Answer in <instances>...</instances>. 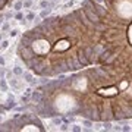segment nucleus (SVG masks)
I'll return each instance as SVG.
<instances>
[{
  "label": "nucleus",
  "instance_id": "nucleus-2",
  "mask_svg": "<svg viewBox=\"0 0 132 132\" xmlns=\"http://www.w3.org/2000/svg\"><path fill=\"white\" fill-rule=\"evenodd\" d=\"M0 90H1V91H7V90H9V85L6 82V79L1 78V76H0Z\"/></svg>",
  "mask_w": 132,
  "mask_h": 132
},
{
  "label": "nucleus",
  "instance_id": "nucleus-9",
  "mask_svg": "<svg viewBox=\"0 0 132 132\" xmlns=\"http://www.w3.org/2000/svg\"><path fill=\"white\" fill-rule=\"evenodd\" d=\"M18 34H19V30H18V28H15V30H10V31H9V37H16Z\"/></svg>",
  "mask_w": 132,
  "mask_h": 132
},
{
  "label": "nucleus",
  "instance_id": "nucleus-1",
  "mask_svg": "<svg viewBox=\"0 0 132 132\" xmlns=\"http://www.w3.org/2000/svg\"><path fill=\"white\" fill-rule=\"evenodd\" d=\"M43 99H44V94H43L41 91H33V93H31V100H33L35 104L40 103Z\"/></svg>",
  "mask_w": 132,
  "mask_h": 132
},
{
  "label": "nucleus",
  "instance_id": "nucleus-18",
  "mask_svg": "<svg viewBox=\"0 0 132 132\" xmlns=\"http://www.w3.org/2000/svg\"><path fill=\"white\" fill-rule=\"evenodd\" d=\"M82 125L84 126H91L93 123H91V120H82Z\"/></svg>",
  "mask_w": 132,
  "mask_h": 132
},
{
  "label": "nucleus",
  "instance_id": "nucleus-28",
  "mask_svg": "<svg viewBox=\"0 0 132 132\" xmlns=\"http://www.w3.org/2000/svg\"><path fill=\"white\" fill-rule=\"evenodd\" d=\"M0 122H1V116H0Z\"/></svg>",
  "mask_w": 132,
  "mask_h": 132
},
{
  "label": "nucleus",
  "instance_id": "nucleus-8",
  "mask_svg": "<svg viewBox=\"0 0 132 132\" xmlns=\"http://www.w3.org/2000/svg\"><path fill=\"white\" fill-rule=\"evenodd\" d=\"M22 7H24V1H21V0L16 1V3H15V6H13V9H15V10H21Z\"/></svg>",
  "mask_w": 132,
  "mask_h": 132
},
{
  "label": "nucleus",
  "instance_id": "nucleus-22",
  "mask_svg": "<svg viewBox=\"0 0 132 132\" xmlns=\"http://www.w3.org/2000/svg\"><path fill=\"white\" fill-rule=\"evenodd\" d=\"M7 100H15V97H13V94H7Z\"/></svg>",
  "mask_w": 132,
  "mask_h": 132
},
{
  "label": "nucleus",
  "instance_id": "nucleus-16",
  "mask_svg": "<svg viewBox=\"0 0 132 132\" xmlns=\"http://www.w3.org/2000/svg\"><path fill=\"white\" fill-rule=\"evenodd\" d=\"M22 18H24V15H22V13H21V12L18 10V13H16V15H15V19H18V21H21Z\"/></svg>",
  "mask_w": 132,
  "mask_h": 132
},
{
  "label": "nucleus",
  "instance_id": "nucleus-24",
  "mask_svg": "<svg viewBox=\"0 0 132 132\" xmlns=\"http://www.w3.org/2000/svg\"><path fill=\"white\" fill-rule=\"evenodd\" d=\"M6 76H7V78H10V76H12V72H10V70H7V72H6Z\"/></svg>",
  "mask_w": 132,
  "mask_h": 132
},
{
  "label": "nucleus",
  "instance_id": "nucleus-10",
  "mask_svg": "<svg viewBox=\"0 0 132 132\" xmlns=\"http://www.w3.org/2000/svg\"><path fill=\"white\" fill-rule=\"evenodd\" d=\"M9 47V41L7 40H4V41H1V46H0V50H4Z\"/></svg>",
  "mask_w": 132,
  "mask_h": 132
},
{
  "label": "nucleus",
  "instance_id": "nucleus-20",
  "mask_svg": "<svg viewBox=\"0 0 132 132\" xmlns=\"http://www.w3.org/2000/svg\"><path fill=\"white\" fill-rule=\"evenodd\" d=\"M31 93H33V90H31V88H27V90L24 91V94H25V96H31Z\"/></svg>",
  "mask_w": 132,
  "mask_h": 132
},
{
  "label": "nucleus",
  "instance_id": "nucleus-21",
  "mask_svg": "<svg viewBox=\"0 0 132 132\" xmlns=\"http://www.w3.org/2000/svg\"><path fill=\"white\" fill-rule=\"evenodd\" d=\"M131 129H132L131 126H123V128H122V131H125V132H126V131H131Z\"/></svg>",
  "mask_w": 132,
  "mask_h": 132
},
{
  "label": "nucleus",
  "instance_id": "nucleus-7",
  "mask_svg": "<svg viewBox=\"0 0 132 132\" xmlns=\"http://www.w3.org/2000/svg\"><path fill=\"white\" fill-rule=\"evenodd\" d=\"M62 123H63V119H62V117H54V119H53V125L60 126Z\"/></svg>",
  "mask_w": 132,
  "mask_h": 132
},
{
  "label": "nucleus",
  "instance_id": "nucleus-12",
  "mask_svg": "<svg viewBox=\"0 0 132 132\" xmlns=\"http://www.w3.org/2000/svg\"><path fill=\"white\" fill-rule=\"evenodd\" d=\"M70 131L79 132V131H82V128H81V126H78V125H73V126H70Z\"/></svg>",
  "mask_w": 132,
  "mask_h": 132
},
{
  "label": "nucleus",
  "instance_id": "nucleus-5",
  "mask_svg": "<svg viewBox=\"0 0 132 132\" xmlns=\"http://www.w3.org/2000/svg\"><path fill=\"white\" fill-rule=\"evenodd\" d=\"M22 76H24V81H27V82H31L34 78H33V75L30 73V72H24L22 73Z\"/></svg>",
  "mask_w": 132,
  "mask_h": 132
},
{
  "label": "nucleus",
  "instance_id": "nucleus-4",
  "mask_svg": "<svg viewBox=\"0 0 132 132\" xmlns=\"http://www.w3.org/2000/svg\"><path fill=\"white\" fill-rule=\"evenodd\" d=\"M50 12H51V9H49V7L43 9V10L40 12V18H43V19H44V18H47V16L50 15Z\"/></svg>",
  "mask_w": 132,
  "mask_h": 132
},
{
  "label": "nucleus",
  "instance_id": "nucleus-15",
  "mask_svg": "<svg viewBox=\"0 0 132 132\" xmlns=\"http://www.w3.org/2000/svg\"><path fill=\"white\" fill-rule=\"evenodd\" d=\"M110 129H112V123H110V122L104 123V131H110Z\"/></svg>",
  "mask_w": 132,
  "mask_h": 132
},
{
  "label": "nucleus",
  "instance_id": "nucleus-17",
  "mask_svg": "<svg viewBox=\"0 0 132 132\" xmlns=\"http://www.w3.org/2000/svg\"><path fill=\"white\" fill-rule=\"evenodd\" d=\"M7 30H9V24L6 22V24H3V25H1V31H7Z\"/></svg>",
  "mask_w": 132,
  "mask_h": 132
},
{
  "label": "nucleus",
  "instance_id": "nucleus-3",
  "mask_svg": "<svg viewBox=\"0 0 132 132\" xmlns=\"http://www.w3.org/2000/svg\"><path fill=\"white\" fill-rule=\"evenodd\" d=\"M12 73H13V75H18V76H21V75L24 73V70H22V67H21V66H15V67L12 69Z\"/></svg>",
  "mask_w": 132,
  "mask_h": 132
},
{
  "label": "nucleus",
  "instance_id": "nucleus-14",
  "mask_svg": "<svg viewBox=\"0 0 132 132\" xmlns=\"http://www.w3.org/2000/svg\"><path fill=\"white\" fill-rule=\"evenodd\" d=\"M33 6V1L31 0H25L24 1V7H31Z\"/></svg>",
  "mask_w": 132,
  "mask_h": 132
},
{
  "label": "nucleus",
  "instance_id": "nucleus-26",
  "mask_svg": "<svg viewBox=\"0 0 132 132\" xmlns=\"http://www.w3.org/2000/svg\"><path fill=\"white\" fill-rule=\"evenodd\" d=\"M96 1H97V3H103V1H104V0H96Z\"/></svg>",
  "mask_w": 132,
  "mask_h": 132
},
{
  "label": "nucleus",
  "instance_id": "nucleus-23",
  "mask_svg": "<svg viewBox=\"0 0 132 132\" xmlns=\"http://www.w3.org/2000/svg\"><path fill=\"white\" fill-rule=\"evenodd\" d=\"M3 21H4V16H3V15H1V13H0V25H1V24H3Z\"/></svg>",
  "mask_w": 132,
  "mask_h": 132
},
{
  "label": "nucleus",
  "instance_id": "nucleus-6",
  "mask_svg": "<svg viewBox=\"0 0 132 132\" xmlns=\"http://www.w3.org/2000/svg\"><path fill=\"white\" fill-rule=\"evenodd\" d=\"M50 6H51V3H50L49 0H41L40 1V7L41 9H46V7H50Z\"/></svg>",
  "mask_w": 132,
  "mask_h": 132
},
{
  "label": "nucleus",
  "instance_id": "nucleus-27",
  "mask_svg": "<svg viewBox=\"0 0 132 132\" xmlns=\"http://www.w3.org/2000/svg\"><path fill=\"white\" fill-rule=\"evenodd\" d=\"M1 38H3V35H1V34H0V41H1Z\"/></svg>",
  "mask_w": 132,
  "mask_h": 132
},
{
  "label": "nucleus",
  "instance_id": "nucleus-11",
  "mask_svg": "<svg viewBox=\"0 0 132 132\" xmlns=\"http://www.w3.org/2000/svg\"><path fill=\"white\" fill-rule=\"evenodd\" d=\"M25 19H27V21H34V19H35V13L30 12V13H28V15L25 16Z\"/></svg>",
  "mask_w": 132,
  "mask_h": 132
},
{
  "label": "nucleus",
  "instance_id": "nucleus-19",
  "mask_svg": "<svg viewBox=\"0 0 132 132\" xmlns=\"http://www.w3.org/2000/svg\"><path fill=\"white\" fill-rule=\"evenodd\" d=\"M4 65H6V60H4V57L0 54V66H4Z\"/></svg>",
  "mask_w": 132,
  "mask_h": 132
},
{
  "label": "nucleus",
  "instance_id": "nucleus-25",
  "mask_svg": "<svg viewBox=\"0 0 132 132\" xmlns=\"http://www.w3.org/2000/svg\"><path fill=\"white\" fill-rule=\"evenodd\" d=\"M12 16H13L12 13H6V16H4V18H6V19H9V18H12Z\"/></svg>",
  "mask_w": 132,
  "mask_h": 132
},
{
  "label": "nucleus",
  "instance_id": "nucleus-13",
  "mask_svg": "<svg viewBox=\"0 0 132 132\" xmlns=\"http://www.w3.org/2000/svg\"><path fill=\"white\" fill-rule=\"evenodd\" d=\"M30 99H31V96H25V94H24V96L21 97V101H22V103H27V101H30Z\"/></svg>",
  "mask_w": 132,
  "mask_h": 132
}]
</instances>
